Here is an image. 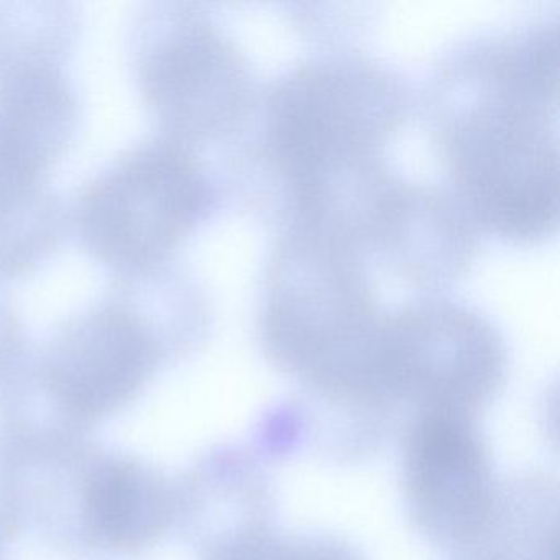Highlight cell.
<instances>
[{"instance_id": "obj_1", "label": "cell", "mask_w": 560, "mask_h": 560, "mask_svg": "<svg viewBox=\"0 0 560 560\" xmlns=\"http://www.w3.org/2000/svg\"><path fill=\"white\" fill-rule=\"evenodd\" d=\"M385 319L336 235L307 228L287 245L265 327L284 366L327 392L380 395Z\"/></svg>"}, {"instance_id": "obj_2", "label": "cell", "mask_w": 560, "mask_h": 560, "mask_svg": "<svg viewBox=\"0 0 560 560\" xmlns=\"http://www.w3.org/2000/svg\"><path fill=\"white\" fill-rule=\"evenodd\" d=\"M214 205L211 179L192 149L155 136L81 186L70 224L81 245L120 277L168 265Z\"/></svg>"}, {"instance_id": "obj_3", "label": "cell", "mask_w": 560, "mask_h": 560, "mask_svg": "<svg viewBox=\"0 0 560 560\" xmlns=\"http://www.w3.org/2000/svg\"><path fill=\"white\" fill-rule=\"evenodd\" d=\"M398 114V93L373 68L319 63L275 91L270 145L303 211L326 202L369 160Z\"/></svg>"}, {"instance_id": "obj_4", "label": "cell", "mask_w": 560, "mask_h": 560, "mask_svg": "<svg viewBox=\"0 0 560 560\" xmlns=\"http://www.w3.org/2000/svg\"><path fill=\"white\" fill-rule=\"evenodd\" d=\"M185 290L168 265L114 277L48 342L45 376L55 395L86 416L129 401L159 365L165 327L186 307Z\"/></svg>"}, {"instance_id": "obj_5", "label": "cell", "mask_w": 560, "mask_h": 560, "mask_svg": "<svg viewBox=\"0 0 560 560\" xmlns=\"http://www.w3.org/2000/svg\"><path fill=\"white\" fill-rule=\"evenodd\" d=\"M497 80L494 100L468 113L452 132L455 179L487 228L513 241H536L556 229L559 168L547 107Z\"/></svg>"}, {"instance_id": "obj_6", "label": "cell", "mask_w": 560, "mask_h": 560, "mask_svg": "<svg viewBox=\"0 0 560 560\" xmlns=\"http://www.w3.org/2000/svg\"><path fill=\"white\" fill-rule=\"evenodd\" d=\"M129 44L137 88L159 136L192 149L237 119L244 70L214 25L191 5L143 4Z\"/></svg>"}, {"instance_id": "obj_7", "label": "cell", "mask_w": 560, "mask_h": 560, "mask_svg": "<svg viewBox=\"0 0 560 560\" xmlns=\"http://www.w3.org/2000/svg\"><path fill=\"white\" fill-rule=\"evenodd\" d=\"M503 372V350L487 320L451 303L418 304L386 317L382 393H402L419 412L447 409L471 415Z\"/></svg>"}, {"instance_id": "obj_8", "label": "cell", "mask_w": 560, "mask_h": 560, "mask_svg": "<svg viewBox=\"0 0 560 560\" xmlns=\"http://www.w3.org/2000/svg\"><path fill=\"white\" fill-rule=\"evenodd\" d=\"M406 493L432 539L470 542L493 506L490 460L468 412L421 411L406 444Z\"/></svg>"}, {"instance_id": "obj_9", "label": "cell", "mask_w": 560, "mask_h": 560, "mask_svg": "<svg viewBox=\"0 0 560 560\" xmlns=\"http://www.w3.org/2000/svg\"><path fill=\"white\" fill-rule=\"evenodd\" d=\"M80 119V96L63 65L0 73V221L54 195L48 175L73 143Z\"/></svg>"}, {"instance_id": "obj_10", "label": "cell", "mask_w": 560, "mask_h": 560, "mask_svg": "<svg viewBox=\"0 0 560 560\" xmlns=\"http://www.w3.org/2000/svg\"><path fill=\"white\" fill-rule=\"evenodd\" d=\"M168 510L159 478L132 462H104L88 477L84 523L101 546L132 549L149 542L162 530Z\"/></svg>"}, {"instance_id": "obj_11", "label": "cell", "mask_w": 560, "mask_h": 560, "mask_svg": "<svg viewBox=\"0 0 560 560\" xmlns=\"http://www.w3.org/2000/svg\"><path fill=\"white\" fill-rule=\"evenodd\" d=\"M80 14L65 2H0V73L32 63H60L73 51Z\"/></svg>"}, {"instance_id": "obj_12", "label": "cell", "mask_w": 560, "mask_h": 560, "mask_svg": "<svg viewBox=\"0 0 560 560\" xmlns=\"http://www.w3.org/2000/svg\"><path fill=\"white\" fill-rule=\"evenodd\" d=\"M212 560H349L336 552V547H311L310 544H287L268 537H237L222 544Z\"/></svg>"}, {"instance_id": "obj_13", "label": "cell", "mask_w": 560, "mask_h": 560, "mask_svg": "<svg viewBox=\"0 0 560 560\" xmlns=\"http://www.w3.org/2000/svg\"><path fill=\"white\" fill-rule=\"evenodd\" d=\"M14 310V304L0 290V339H11L19 330V317Z\"/></svg>"}]
</instances>
